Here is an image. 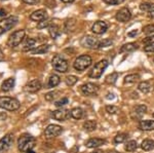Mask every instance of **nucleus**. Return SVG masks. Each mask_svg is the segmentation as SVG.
Instances as JSON below:
<instances>
[{"label": "nucleus", "instance_id": "obj_19", "mask_svg": "<svg viewBox=\"0 0 154 153\" xmlns=\"http://www.w3.org/2000/svg\"><path fill=\"white\" fill-rule=\"evenodd\" d=\"M139 129L144 132H149V130H154V120H141L139 122Z\"/></svg>", "mask_w": 154, "mask_h": 153}, {"label": "nucleus", "instance_id": "obj_8", "mask_svg": "<svg viewBox=\"0 0 154 153\" xmlns=\"http://www.w3.org/2000/svg\"><path fill=\"white\" fill-rule=\"evenodd\" d=\"M63 133V127L58 124H49L44 130V136L48 139H53L60 136Z\"/></svg>", "mask_w": 154, "mask_h": 153}, {"label": "nucleus", "instance_id": "obj_11", "mask_svg": "<svg viewBox=\"0 0 154 153\" xmlns=\"http://www.w3.org/2000/svg\"><path fill=\"white\" fill-rule=\"evenodd\" d=\"M80 90L82 92L83 95L85 96H95L99 90L98 85L95 84V83H91V82H88V83H84L80 86Z\"/></svg>", "mask_w": 154, "mask_h": 153}, {"label": "nucleus", "instance_id": "obj_38", "mask_svg": "<svg viewBox=\"0 0 154 153\" xmlns=\"http://www.w3.org/2000/svg\"><path fill=\"white\" fill-rule=\"evenodd\" d=\"M128 135H126V134H118L114 137V142L117 143V144L118 143H123L128 140Z\"/></svg>", "mask_w": 154, "mask_h": 153}, {"label": "nucleus", "instance_id": "obj_57", "mask_svg": "<svg viewBox=\"0 0 154 153\" xmlns=\"http://www.w3.org/2000/svg\"><path fill=\"white\" fill-rule=\"evenodd\" d=\"M27 153H34L33 151H32V150H31V151H29V152H27Z\"/></svg>", "mask_w": 154, "mask_h": 153}, {"label": "nucleus", "instance_id": "obj_44", "mask_svg": "<svg viewBox=\"0 0 154 153\" xmlns=\"http://www.w3.org/2000/svg\"><path fill=\"white\" fill-rule=\"evenodd\" d=\"M143 43L146 44V45H150V44L154 43V35H150L147 36L146 38L143 39Z\"/></svg>", "mask_w": 154, "mask_h": 153}, {"label": "nucleus", "instance_id": "obj_45", "mask_svg": "<svg viewBox=\"0 0 154 153\" xmlns=\"http://www.w3.org/2000/svg\"><path fill=\"white\" fill-rule=\"evenodd\" d=\"M144 51H146V53H154V43L150 44V45H146L144 47Z\"/></svg>", "mask_w": 154, "mask_h": 153}, {"label": "nucleus", "instance_id": "obj_32", "mask_svg": "<svg viewBox=\"0 0 154 153\" xmlns=\"http://www.w3.org/2000/svg\"><path fill=\"white\" fill-rule=\"evenodd\" d=\"M137 148H138V143H137V141H135V140H131V141H128L125 146V149L128 152L135 151Z\"/></svg>", "mask_w": 154, "mask_h": 153}, {"label": "nucleus", "instance_id": "obj_60", "mask_svg": "<svg viewBox=\"0 0 154 153\" xmlns=\"http://www.w3.org/2000/svg\"><path fill=\"white\" fill-rule=\"evenodd\" d=\"M2 1H3V0H2Z\"/></svg>", "mask_w": 154, "mask_h": 153}, {"label": "nucleus", "instance_id": "obj_51", "mask_svg": "<svg viewBox=\"0 0 154 153\" xmlns=\"http://www.w3.org/2000/svg\"><path fill=\"white\" fill-rule=\"evenodd\" d=\"M6 14V11L3 8H0V17H4Z\"/></svg>", "mask_w": 154, "mask_h": 153}, {"label": "nucleus", "instance_id": "obj_13", "mask_svg": "<svg viewBox=\"0 0 154 153\" xmlns=\"http://www.w3.org/2000/svg\"><path fill=\"white\" fill-rule=\"evenodd\" d=\"M131 18V12L128 7H123V8L119 9L116 14V20L118 22H121V23H126L128 22Z\"/></svg>", "mask_w": 154, "mask_h": 153}, {"label": "nucleus", "instance_id": "obj_20", "mask_svg": "<svg viewBox=\"0 0 154 153\" xmlns=\"http://www.w3.org/2000/svg\"><path fill=\"white\" fill-rule=\"evenodd\" d=\"M14 83H16V79L14 77L7 78L6 80H4L1 84V92L7 93L9 90H11L14 86Z\"/></svg>", "mask_w": 154, "mask_h": 153}, {"label": "nucleus", "instance_id": "obj_22", "mask_svg": "<svg viewBox=\"0 0 154 153\" xmlns=\"http://www.w3.org/2000/svg\"><path fill=\"white\" fill-rule=\"evenodd\" d=\"M138 90L143 93H148L149 92L153 90V84L150 81H142V82L139 83Z\"/></svg>", "mask_w": 154, "mask_h": 153}, {"label": "nucleus", "instance_id": "obj_26", "mask_svg": "<svg viewBox=\"0 0 154 153\" xmlns=\"http://www.w3.org/2000/svg\"><path fill=\"white\" fill-rule=\"evenodd\" d=\"M83 129H84V130H86V132H94V130L97 129L96 120L89 119V120H86V121H84Z\"/></svg>", "mask_w": 154, "mask_h": 153}, {"label": "nucleus", "instance_id": "obj_25", "mask_svg": "<svg viewBox=\"0 0 154 153\" xmlns=\"http://www.w3.org/2000/svg\"><path fill=\"white\" fill-rule=\"evenodd\" d=\"M60 81H61V78H60L59 75H57V74H53V75L49 76L48 78V87H56V86L59 85Z\"/></svg>", "mask_w": 154, "mask_h": 153}, {"label": "nucleus", "instance_id": "obj_54", "mask_svg": "<svg viewBox=\"0 0 154 153\" xmlns=\"http://www.w3.org/2000/svg\"><path fill=\"white\" fill-rule=\"evenodd\" d=\"M61 1L65 2V3H71V2H73L74 0H61Z\"/></svg>", "mask_w": 154, "mask_h": 153}, {"label": "nucleus", "instance_id": "obj_23", "mask_svg": "<svg viewBox=\"0 0 154 153\" xmlns=\"http://www.w3.org/2000/svg\"><path fill=\"white\" fill-rule=\"evenodd\" d=\"M138 44L135 43V42H130V43H125L123 44L122 46H121L120 48V53H131V51L136 50V49H138Z\"/></svg>", "mask_w": 154, "mask_h": 153}, {"label": "nucleus", "instance_id": "obj_5", "mask_svg": "<svg viewBox=\"0 0 154 153\" xmlns=\"http://www.w3.org/2000/svg\"><path fill=\"white\" fill-rule=\"evenodd\" d=\"M108 61L107 60H101L99 61L98 63L95 64V66L93 67V69L91 70V72H89L88 76L91 78H100L102 75H103L104 71L106 70V68L108 67Z\"/></svg>", "mask_w": 154, "mask_h": 153}, {"label": "nucleus", "instance_id": "obj_50", "mask_svg": "<svg viewBox=\"0 0 154 153\" xmlns=\"http://www.w3.org/2000/svg\"><path fill=\"white\" fill-rule=\"evenodd\" d=\"M148 18L154 19V9H153V11H149V12H148Z\"/></svg>", "mask_w": 154, "mask_h": 153}, {"label": "nucleus", "instance_id": "obj_55", "mask_svg": "<svg viewBox=\"0 0 154 153\" xmlns=\"http://www.w3.org/2000/svg\"><path fill=\"white\" fill-rule=\"evenodd\" d=\"M106 153H120V152L116 151V150H109V151H107Z\"/></svg>", "mask_w": 154, "mask_h": 153}, {"label": "nucleus", "instance_id": "obj_21", "mask_svg": "<svg viewBox=\"0 0 154 153\" xmlns=\"http://www.w3.org/2000/svg\"><path fill=\"white\" fill-rule=\"evenodd\" d=\"M36 43L37 40L34 38H27L26 41L24 42L23 45V50L24 51H32L34 48H36Z\"/></svg>", "mask_w": 154, "mask_h": 153}, {"label": "nucleus", "instance_id": "obj_49", "mask_svg": "<svg viewBox=\"0 0 154 153\" xmlns=\"http://www.w3.org/2000/svg\"><path fill=\"white\" fill-rule=\"evenodd\" d=\"M36 108H38V106H34V107L32 108V109H30V110L27 111V113H26V116H27V115H29V114H31V113H32V111H33V110H35Z\"/></svg>", "mask_w": 154, "mask_h": 153}, {"label": "nucleus", "instance_id": "obj_1", "mask_svg": "<svg viewBox=\"0 0 154 153\" xmlns=\"http://www.w3.org/2000/svg\"><path fill=\"white\" fill-rule=\"evenodd\" d=\"M35 138L30 134H23L18 139V148L22 152H29L35 146Z\"/></svg>", "mask_w": 154, "mask_h": 153}, {"label": "nucleus", "instance_id": "obj_52", "mask_svg": "<svg viewBox=\"0 0 154 153\" xmlns=\"http://www.w3.org/2000/svg\"><path fill=\"white\" fill-rule=\"evenodd\" d=\"M4 59V55H3V51L1 50V48H0V61H2Z\"/></svg>", "mask_w": 154, "mask_h": 153}, {"label": "nucleus", "instance_id": "obj_47", "mask_svg": "<svg viewBox=\"0 0 154 153\" xmlns=\"http://www.w3.org/2000/svg\"><path fill=\"white\" fill-rule=\"evenodd\" d=\"M137 34H138V30H133V31L128 32V36H130V37H134V36H136Z\"/></svg>", "mask_w": 154, "mask_h": 153}, {"label": "nucleus", "instance_id": "obj_10", "mask_svg": "<svg viewBox=\"0 0 154 153\" xmlns=\"http://www.w3.org/2000/svg\"><path fill=\"white\" fill-rule=\"evenodd\" d=\"M14 143V135L7 134L2 139H0V153L7 151Z\"/></svg>", "mask_w": 154, "mask_h": 153}, {"label": "nucleus", "instance_id": "obj_37", "mask_svg": "<svg viewBox=\"0 0 154 153\" xmlns=\"http://www.w3.org/2000/svg\"><path fill=\"white\" fill-rule=\"evenodd\" d=\"M113 44V41L111 39H103V40L99 41V45L98 48H105L108 47V46H111Z\"/></svg>", "mask_w": 154, "mask_h": 153}, {"label": "nucleus", "instance_id": "obj_56", "mask_svg": "<svg viewBox=\"0 0 154 153\" xmlns=\"http://www.w3.org/2000/svg\"><path fill=\"white\" fill-rule=\"evenodd\" d=\"M91 153H104L102 150H95L94 152H91Z\"/></svg>", "mask_w": 154, "mask_h": 153}, {"label": "nucleus", "instance_id": "obj_31", "mask_svg": "<svg viewBox=\"0 0 154 153\" xmlns=\"http://www.w3.org/2000/svg\"><path fill=\"white\" fill-rule=\"evenodd\" d=\"M139 79H140V75H139V74H128V75H126L125 77L123 82H125V84L126 83H135Z\"/></svg>", "mask_w": 154, "mask_h": 153}, {"label": "nucleus", "instance_id": "obj_40", "mask_svg": "<svg viewBox=\"0 0 154 153\" xmlns=\"http://www.w3.org/2000/svg\"><path fill=\"white\" fill-rule=\"evenodd\" d=\"M68 102H69L68 98H62L61 100L57 101V102L54 103V105L58 108H61V107H63V106H65L66 104H68Z\"/></svg>", "mask_w": 154, "mask_h": 153}, {"label": "nucleus", "instance_id": "obj_9", "mask_svg": "<svg viewBox=\"0 0 154 153\" xmlns=\"http://www.w3.org/2000/svg\"><path fill=\"white\" fill-rule=\"evenodd\" d=\"M51 117L54 119L58 120V121H65V120L69 119L71 117V113L67 109H58L54 112H51Z\"/></svg>", "mask_w": 154, "mask_h": 153}, {"label": "nucleus", "instance_id": "obj_39", "mask_svg": "<svg viewBox=\"0 0 154 153\" xmlns=\"http://www.w3.org/2000/svg\"><path fill=\"white\" fill-rule=\"evenodd\" d=\"M106 112H108L109 114H116L119 112V108L113 105H108L106 106Z\"/></svg>", "mask_w": 154, "mask_h": 153}, {"label": "nucleus", "instance_id": "obj_35", "mask_svg": "<svg viewBox=\"0 0 154 153\" xmlns=\"http://www.w3.org/2000/svg\"><path fill=\"white\" fill-rule=\"evenodd\" d=\"M59 95H60V92H58V90H53V92H49L46 93V95L44 96V98H45L46 101L51 102V101H54L56 98H58Z\"/></svg>", "mask_w": 154, "mask_h": 153}, {"label": "nucleus", "instance_id": "obj_3", "mask_svg": "<svg viewBox=\"0 0 154 153\" xmlns=\"http://www.w3.org/2000/svg\"><path fill=\"white\" fill-rule=\"evenodd\" d=\"M51 65H53V68L54 70L60 73H66L69 68L68 62L61 55H56L54 57L53 60H51Z\"/></svg>", "mask_w": 154, "mask_h": 153}, {"label": "nucleus", "instance_id": "obj_6", "mask_svg": "<svg viewBox=\"0 0 154 153\" xmlns=\"http://www.w3.org/2000/svg\"><path fill=\"white\" fill-rule=\"evenodd\" d=\"M25 34L26 32L25 30H18L14 31V33L9 36L8 40H7V45L9 47H17L19 44H21V42L23 41V39L25 38Z\"/></svg>", "mask_w": 154, "mask_h": 153}, {"label": "nucleus", "instance_id": "obj_16", "mask_svg": "<svg viewBox=\"0 0 154 153\" xmlns=\"http://www.w3.org/2000/svg\"><path fill=\"white\" fill-rule=\"evenodd\" d=\"M48 18V12H46L45 9H38V11H35L34 12H32L31 16H30V19L34 22H40L43 21Z\"/></svg>", "mask_w": 154, "mask_h": 153}, {"label": "nucleus", "instance_id": "obj_36", "mask_svg": "<svg viewBox=\"0 0 154 153\" xmlns=\"http://www.w3.org/2000/svg\"><path fill=\"white\" fill-rule=\"evenodd\" d=\"M77 81H78V77H76V76H74V75L67 76L66 79H65L66 84L68 86H73L77 82Z\"/></svg>", "mask_w": 154, "mask_h": 153}, {"label": "nucleus", "instance_id": "obj_29", "mask_svg": "<svg viewBox=\"0 0 154 153\" xmlns=\"http://www.w3.org/2000/svg\"><path fill=\"white\" fill-rule=\"evenodd\" d=\"M71 117L74 118V119H80V118L83 117V110L79 107H76V108H73L71 111Z\"/></svg>", "mask_w": 154, "mask_h": 153}, {"label": "nucleus", "instance_id": "obj_27", "mask_svg": "<svg viewBox=\"0 0 154 153\" xmlns=\"http://www.w3.org/2000/svg\"><path fill=\"white\" fill-rule=\"evenodd\" d=\"M141 148H142L144 151H151V150L154 149V141L151 139L144 140L142 144H141Z\"/></svg>", "mask_w": 154, "mask_h": 153}, {"label": "nucleus", "instance_id": "obj_53", "mask_svg": "<svg viewBox=\"0 0 154 153\" xmlns=\"http://www.w3.org/2000/svg\"><path fill=\"white\" fill-rule=\"evenodd\" d=\"M0 117H1V120H4L6 118V114L5 113H2V114H0Z\"/></svg>", "mask_w": 154, "mask_h": 153}, {"label": "nucleus", "instance_id": "obj_4", "mask_svg": "<svg viewBox=\"0 0 154 153\" xmlns=\"http://www.w3.org/2000/svg\"><path fill=\"white\" fill-rule=\"evenodd\" d=\"M93 63V59L88 55H81L74 61L73 67L77 71H84L88 69Z\"/></svg>", "mask_w": 154, "mask_h": 153}, {"label": "nucleus", "instance_id": "obj_48", "mask_svg": "<svg viewBox=\"0 0 154 153\" xmlns=\"http://www.w3.org/2000/svg\"><path fill=\"white\" fill-rule=\"evenodd\" d=\"M114 98H115V97H114V93H108V95L106 96L107 100H113Z\"/></svg>", "mask_w": 154, "mask_h": 153}, {"label": "nucleus", "instance_id": "obj_33", "mask_svg": "<svg viewBox=\"0 0 154 153\" xmlns=\"http://www.w3.org/2000/svg\"><path fill=\"white\" fill-rule=\"evenodd\" d=\"M117 79H118V73L113 72V73H111L110 75L107 76L105 81H106V83H108V84H114Z\"/></svg>", "mask_w": 154, "mask_h": 153}, {"label": "nucleus", "instance_id": "obj_43", "mask_svg": "<svg viewBox=\"0 0 154 153\" xmlns=\"http://www.w3.org/2000/svg\"><path fill=\"white\" fill-rule=\"evenodd\" d=\"M125 1V0H104V2L109 4V5H118V4H121Z\"/></svg>", "mask_w": 154, "mask_h": 153}, {"label": "nucleus", "instance_id": "obj_12", "mask_svg": "<svg viewBox=\"0 0 154 153\" xmlns=\"http://www.w3.org/2000/svg\"><path fill=\"white\" fill-rule=\"evenodd\" d=\"M99 41L100 40H98L93 36H85L81 39L80 44L85 48H98Z\"/></svg>", "mask_w": 154, "mask_h": 153}, {"label": "nucleus", "instance_id": "obj_24", "mask_svg": "<svg viewBox=\"0 0 154 153\" xmlns=\"http://www.w3.org/2000/svg\"><path fill=\"white\" fill-rule=\"evenodd\" d=\"M48 32H49V35L51 36V38L53 39H57L60 36V34H61V31H60L59 26L56 24H53L48 27Z\"/></svg>", "mask_w": 154, "mask_h": 153}, {"label": "nucleus", "instance_id": "obj_42", "mask_svg": "<svg viewBox=\"0 0 154 153\" xmlns=\"http://www.w3.org/2000/svg\"><path fill=\"white\" fill-rule=\"evenodd\" d=\"M143 32L145 34H147V35L154 33V25H147V26H145L143 28Z\"/></svg>", "mask_w": 154, "mask_h": 153}, {"label": "nucleus", "instance_id": "obj_41", "mask_svg": "<svg viewBox=\"0 0 154 153\" xmlns=\"http://www.w3.org/2000/svg\"><path fill=\"white\" fill-rule=\"evenodd\" d=\"M49 26H51V25H49V21L48 19L38 22V24H37V28L38 29H43V28H46V27H49Z\"/></svg>", "mask_w": 154, "mask_h": 153}, {"label": "nucleus", "instance_id": "obj_7", "mask_svg": "<svg viewBox=\"0 0 154 153\" xmlns=\"http://www.w3.org/2000/svg\"><path fill=\"white\" fill-rule=\"evenodd\" d=\"M19 19L14 16L8 17V18H5L0 21V35L3 33H5L8 30H11L12 27L14 26L17 23H18Z\"/></svg>", "mask_w": 154, "mask_h": 153}, {"label": "nucleus", "instance_id": "obj_15", "mask_svg": "<svg viewBox=\"0 0 154 153\" xmlns=\"http://www.w3.org/2000/svg\"><path fill=\"white\" fill-rule=\"evenodd\" d=\"M41 86H42L41 82L38 79H33V80L29 81V82L25 85V92L30 93H37L41 88Z\"/></svg>", "mask_w": 154, "mask_h": 153}, {"label": "nucleus", "instance_id": "obj_17", "mask_svg": "<svg viewBox=\"0 0 154 153\" xmlns=\"http://www.w3.org/2000/svg\"><path fill=\"white\" fill-rule=\"evenodd\" d=\"M104 144H106V140L101 139V138H91V139H89L86 141L85 146L88 148L94 149V148H98Z\"/></svg>", "mask_w": 154, "mask_h": 153}, {"label": "nucleus", "instance_id": "obj_14", "mask_svg": "<svg viewBox=\"0 0 154 153\" xmlns=\"http://www.w3.org/2000/svg\"><path fill=\"white\" fill-rule=\"evenodd\" d=\"M107 29H108V24L104 21H97L91 26V31L95 34H97V35L104 34L107 31Z\"/></svg>", "mask_w": 154, "mask_h": 153}, {"label": "nucleus", "instance_id": "obj_34", "mask_svg": "<svg viewBox=\"0 0 154 153\" xmlns=\"http://www.w3.org/2000/svg\"><path fill=\"white\" fill-rule=\"evenodd\" d=\"M140 9L149 12L154 9V3H151V2H143V3L140 4Z\"/></svg>", "mask_w": 154, "mask_h": 153}, {"label": "nucleus", "instance_id": "obj_30", "mask_svg": "<svg viewBox=\"0 0 154 153\" xmlns=\"http://www.w3.org/2000/svg\"><path fill=\"white\" fill-rule=\"evenodd\" d=\"M76 28V21L75 19L67 20L65 22V30L66 32H73Z\"/></svg>", "mask_w": 154, "mask_h": 153}, {"label": "nucleus", "instance_id": "obj_46", "mask_svg": "<svg viewBox=\"0 0 154 153\" xmlns=\"http://www.w3.org/2000/svg\"><path fill=\"white\" fill-rule=\"evenodd\" d=\"M23 1L27 4H37L40 0H23Z\"/></svg>", "mask_w": 154, "mask_h": 153}, {"label": "nucleus", "instance_id": "obj_58", "mask_svg": "<svg viewBox=\"0 0 154 153\" xmlns=\"http://www.w3.org/2000/svg\"><path fill=\"white\" fill-rule=\"evenodd\" d=\"M152 116H153V117H154V113H153V114H152Z\"/></svg>", "mask_w": 154, "mask_h": 153}, {"label": "nucleus", "instance_id": "obj_18", "mask_svg": "<svg viewBox=\"0 0 154 153\" xmlns=\"http://www.w3.org/2000/svg\"><path fill=\"white\" fill-rule=\"evenodd\" d=\"M147 111V107L145 105H139L134 109L133 113H131V118L133 119H141L142 116Z\"/></svg>", "mask_w": 154, "mask_h": 153}, {"label": "nucleus", "instance_id": "obj_2", "mask_svg": "<svg viewBox=\"0 0 154 153\" xmlns=\"http://www.w3.org/2000/svg\"><path fill=\"white\" fill-rule=\"evenodd\" d=\"M20 102L11 97H0V108L8 111H16L20 108Z\"/></svg>", "mask_w": 154, "mask_h": 153}, {"label": "nucleus", "instance_id": "obj_59", "mask_svg": "<svg viewBox=\"0 0 154 153\" xmlns=\"http://www.w3.org/2000/svg\"><path fill=\"white\" fill-rule=\"evenodd\" d=\"M153 61H154V59H153Z\"/></svg>", "mask_w": 154, "mask_h": 153}, {"label": "nucleus", "instance_id": "obj_28", "mask_svg": "<svg viewBox=\"0 0 154 153\" xmlns=\"http://www.w3.org/2000/svg\"><path fill=\"white\" fill-rule=\"evenodd\" d=\"M49 47H51V45H48V44H42L40 46H37L36 48H34L33 50H32V54L33 55H40V54H45L48 51Z\"/></svg>", "mask_w": 154, "mask_h": 153}]
</instances>
